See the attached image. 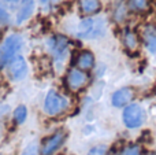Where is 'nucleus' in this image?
Segmentation results:
<instances>
[{
	"mask_svg": "<svg viewBox=\"0 0 156 155\" xmlns=\"http://www.w3.org/2000/svg\"><path fill=\"white\" fill-rule=\"evenodd\" d=\"M121 155H143V151L138 144H130L123 148Z\"/></svg>",
	"mask_w": 156,
	"mask_h": 155,
	"instance_id": "f3484780",
	"label": "nucleus"
},
{
	"mask_svg": "<svg viewBox=\"0 0 156 155\" xmlns=\"http://www.w3.org/2000/svg\"><path fill=\"white\" fill-rule=\"evenodd\" d=\"M41 3H43V4H45V3H48V2H51V0H40Z\"/></svg>",
	"mask_w": 156,
	"mask_h": 155,
	"instance_id": "4be33fe9",
	"label": "nucleus"
},
{
	"mask_svg": "<svg viewBox=\"0 0 156 155\" xmlns=\"http://www.w3.org/2000/svg\"><path fill=\"white\" fill-rule=\"evenodd\" d=\"M8 13L4 10V7H3L2 4H0V23H5V22H8Z\"/></svg>",
	"mask_w": 156,
	"mask_h": 155,
	"instance_id": "aec40b11",
	"label": "nucleus"
},
{
	"mask_svg": "<svg viewBox=\"0 0 156 155\" xmlns=\"http://www.w3.org/2000/svg\"><path fill=\"white\" fill-rule=\"evenodd\" d=\"M103 30H104V22L101 19L86 18L78 26L77 36L81 38H96L103 34Z\"/></svg>",
	"mask_w": 156,
	"mask_h": 155,
	"instance_id": "423d86ee",
	"label": "nucleus"
},
{
	"mask_svg": "<svg viewBox=\"0 0 156 155\" xmlns=\"http://www.w3.org/2000/svg\"><path fill=\"white\" fill-rule=\"evenodd\" d=\"M22 47V38L18 34H11L4 40L0 47V69L5 67L16 56L18 51Z\"/></svg>",
	"mask_w": 156,
	"mask_h": 155,
	"instance_id": "7ed1b4c3",
	"label": "nucleus"
},
{
	"mask_svg": "<svg viewBox=\"0 0 156 155\" xmlns=\"http://www.w3.org/2000/svg\"><path fill=\"white\" fill-rule=\"evenodd\" d=\"M90 77L86 71L77 67H71L65 76V87L70 93H80L89 85Z\"/></svg>",
	"mask_w": 156,
	"mask_h": 155,
	"instance_id": "f03ea898",
	"label": "nucleus"
},
{
	"mask_svg": "<svg viewBox=\"0 0 156 155\" xmlns=\"http://www.w3.org/2000/svg\"><path fill=\"white\" fill-rule=\"evenodd\" d=\"M7 69H8V76H10V78L12 81H21L27 74L26 60H25L23 56H18V55L8 63Z\"/></svg>",
	"mask_w": 156,
	"mask_h": 155,
	"instance_id": "0eeeda50",
	"label": "nucleus"
},
{
	"mask_svg": "<svg viewBox=\"0 0 156 155\" xmlns=\"http://www.w3.org/2000/svg\"><path fill=\"white\" fill-rule=\"evenodd\" d=\"M21 155H41L40 147H38L37 144H34V143H32V144H29L27 147L23 148V151L21 153Z\"/></svg>",
	"mask_w": 156,
	"mask_h": 155,
	"instance_id": "6ab92c4d",
	"label": "nucleus"
},
{
	"mask_svg": "<svg viewBox=\"0 0 156 155\" xmlns=\"http://www.w3.org/2000/svg\"><path fill=\"white\" fill-rule=\"evenodd\" d=\"M0 36H2V30H0Z\"/></svg>",
	"mask_w": 156,
	"mask_h": 155,
	"instance_id": "b1692460",
	"label": "nucleus"
},
{
	"mask_svg": "<svg viewBox=\"0 0 156 155\" xmlns=\"http://www.w3.org/2000/svg\"><path fill=\"white\" fill-rule=\"evenodd\" d=\"M129 5L133 11L137 13H144L149 8V0H130Z\"/></svg>",
	"mask_w": 156,
	"mask_h": 155,
	"instance_id": "dca6fc26",
	"label": "nucleus"
},
{
	"mask_svg": "<svg viewBox=\"0 0 156 155\" xmlns=\"http://www.w3.org/2000/svg\"><path fill=\"white\" fill-rule=\"evenodd\" d=\"M74 67L88 73L89 70H92L94 67V55L90 51H88V49L80 51L76 58V66Z\"/></svg>",
	"mask_w": 156,
	"mask_h": 155,
	"instance_id": "1a4fd4ad",
	"label": "nucleus"
},
{
	"mask_svg": "<svg viewBox=\"0 0 156 155\" xmlns=\"http://www.w3.org/2000/svg\"><path fill=\"white\" fill-rule=\"evenodd\" d=\"M122 41H123V47L129 54H137L138 49H140V37L136 32L133 30H126L123 33V37H122Z\"/></svg>",
	"mask_w": 156,
	"mask_h": 155,
	"instance_id": "9d476101",
	"label": "nucleus"
},
{
	"mask_svg": "<svg viewBox=\"0 0 156 155\" xmlns=\"http://www.w3.org/2000/svg\"><path fill=\"white\" fill-rule=\"evenodd\" d=\"M155 155H156V153H155Z\"/></svg>",
	"mask_w": 156,
	"mask_h": 155,
	"instance_id": "393cba45",
	"label": "nucleus"
},
{
	"mask_svg": "<svg viewBox=\"0 0 156 155\" xmlns=\"http://www.w3.org/2000/svg\"><path fill=\"white\" fill-rule=\"evenodd\" d=\"M69 133L65 129H58L52 135H49L48 137L41 142L40 146V154L41 155H55L58 151L62 148V146L65 144V142L67 140Z\"/></svg>",
	"mask_w": 156,
	"mask_h": 155,
	"instance_id": "20e7f679",
	"label": "nucleus"
},
{
	"mask_svg": "<svg viewBox=\"0 0 156 155\" xmlns=\"http://www.w3.org/2000/svg\"><path fill=\"white\" fill-rule=\"evenodd\" d=\"M7 2H11V3H15V2H18V0H7Z\"/></svg>",
	"mask_w": 156,
	"mask_h": 155,
	"instance_id": "5701e85b",
	"label": "nucleus"
},
{
	"mask_svg": "<svg viewBox=\"0 0 156 155\" xmlns=\"http://www.w3.org/2000/svg\"><path fill=\"white\" fill-rule=\"evenodd\" d=\"M143 41L149 52L156 54V29L154 26H145L143 30Z\"/></svg>",
	"mask_w": 156,
	"mask_h": 155,
	"instance_id": "ddd939ff",
	"label": "nucleus"
},
{
	"mask_svg": "<svg viewBox=\"0 0 156 155\" xmlns=\"http://www.w3.org/2000/svg\"><path fill=\"white\" fill-rule=\"evenodd\" d=\"M78 5H80L81 14L86 16L97 14L101 8L100 0H78Z\"/></svg>",
	"mask_w": 156,
	"mask_h": 155,
	"instance_id": "f8f14e48",
	"label": "nucleus"
},
{
	"mask_svg": "<svg viewBox=\"0 0 156 155\" xmlns=\"http://www.w3.org/2000/svg\"><path fill=\"white\" fill-rule=\"evenodd\" d=\"M107 154H108V147L101 144V146H94V147H92L86 155H107Z\"/></svg>",
	"mask_w": 156,
	"mask_h": 155,
	"instance_id": "a211bd4d",
	"label": "nucleus"
},
{
	"mask_svg": "<svg viewBox=\"0 0 156 155\" xmlns=\"http://www.w3.org/2000/svg\"><path fill=\"white\" fill-rule=\"evenodd\" d=\"M69 40L63 36H54L49 40V48H51L52 54L55 55V58H62L65 55V52L67 51Z\"/></svg>",
	"mask_w": 156,
	"mask_h": 155,
	"instance_id": "9b49d317",
	"label": "nucleus"
},
{
	"mask_svg": "<svg viewBox=\"0 0 156 155\" xmlns=\"http://www.w3.org/2000/svg\"><path fill=\"white\" fill-rule=\"evenodd\" d=\"M122 121L125 126L129 129H137L145 121V111L144 109L137 103H130L126 106L122 113Z\"/></svg>",
	"mask_w": 156,
	"mask_h": 155,
	"instance_id": "39448f33",
	"label": "nucleus"
},
{
	"mask_svg": "<svg viewBox=\"0 0 156 155\" xmlns=\"http://www.w3.org/2000/svg\"><path fill=\"white\" fill-rule=\"evenodd\" d=\"M134 96H136V92L133 88L125 87V88H121V89L115 91V92L112 93V96H111V103H112L114 107L122 109V107L129 106L133 102Z\"/></svg>",
	"mask_w": 156,
	"mask_h": 155,
	"instance_id": "6e6552de",
	"label": "nucleus"
},
{
	"mask_svg": "<svg viewBox=\"0 0 156 155\" xmlns=\"http://www.w3.org/2000/svg\"><path fill=\"white\" fill-rule=\"evenodd\" d=\"M27 118V109L26 106H23V104H19V106L15 107V110H14L12 113V121L15 125H22V124L26 121Z\"/></svg>",
	"mask_w": 156,
	"mask_h": 155,
	"instance_id": "2eb2a0df",
	"label": "nucleus"
},
{
	"mask_svg": "<svg viewBox=\"0 0 156 155\" xmlns=\"http://www.w3.org/2000/svg\"><path fill=\"white\" fill-rule=\"evenodd\" d=\"M143 155H155V153H151V151H148V153H143Z\"/></svg>",
	"mask_w": 156,
	"mask_h": 155,
	"instance_id": "412c9836",
	"label": "nucleus"
},
{
	"mask_svg": "<svg viewBox=\"0 0 156 155\" xmlns=\"http://www.w3.org/2000/svg\"><path fill=\"white\" fill-rule=\"evenodd\" d=\"M33 10H34V0H23L16 14V22L18 23L25 22L33 14Z\"/></svg>",
	"mask_w": 156,
	"mask_h": 155,
	"instance_id": "4468645a",
	"label": "nucleus"
},
{
	"mask_svg": "<svg viewBox=\"0 0 156 155\" xmlns=\"http://www.w3.org/2000/svg\"><path fill=\"white\" fill-rule=\"evenodd\" d=\"M69 99L58 91L51 89L47 93L43 103V110L48 117H59L69 110Z\"/></svg>",
	"mask_w": 156,
	"mask_h": 155,
	"instance_id": "f257e3e1",
	"label": "nucleus"
}]
</instances>
